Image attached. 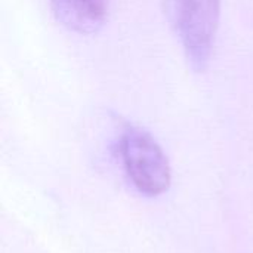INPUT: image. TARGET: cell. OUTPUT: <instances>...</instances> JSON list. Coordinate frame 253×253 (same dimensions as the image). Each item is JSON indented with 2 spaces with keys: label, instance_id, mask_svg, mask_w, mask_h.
<instances>
[{
  "label": "cell",
  "instance_id": "obj_1",
  "mask_svg": "<svg viewBox=\"0 0 253 253\" xmlns=\"http://www.w3.org/2000/svg\"><path fill=\"white\" fill-rule=\"evenodd\" d=\"M165 13L175 31L188 65L208 68L221 18V0H163Z\"/></svg>",
  "mask_w": 253,
  "mask_h": 253
},
{
  "label": "cell",
  "instance_id": "obj_2",
  "mask_svg": "<svg viewBox=\"0 0 253 253\" xmlns=\"http://www.w3.org/2000/svg\"><path fill=\"white\" fill-rule=\"evenodd\" d=\"M120 156L135 187L148 194L165 193L170 185V166L157 141L144 129L127 125L120 138Z\"/></svg>",
  "mask_w": 253,
  "mask_h": 253
},
{
  "label": "cell",
  "instance_id": "obj_3",
  "mask_svg": "<svg viewBox=\"0 0 253 253\" xmlns=\"http://www.w3.org/2000/svg\"><path fill=\"white\" fill-rule=\"evenodd\" d=\"M59 24L79 34L96 33L107 19V0H50Z\"/></svg>",
  "mask_w": 253,
  "mask_h": 253
}]
</instances>
